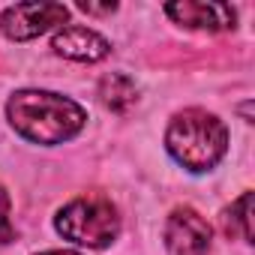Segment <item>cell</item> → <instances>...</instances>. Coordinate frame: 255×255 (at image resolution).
<instances>
[{"label": "cell", "instance_id": "cell-11", "mask_svg": "<svg viewBox=\"0 0 255 255\" xmlns=\"http://www.w3.org/2000/svg\"><path fill=\"white\" fill-rule=\"evenodd\" d=\"M78 9H81V12H90V15H108V12H114V9H117V3L96 6V3H84V0H81V3H78Z\"/></svg>", "mask_w": 255, "mask_h": 255}, {"label": "cell", "instance_id": "cell-12", "mask_svg": "<svg viewBox=\"0 0 255 255\" xmlns=\"http://www.w3.org/2000/svg\"><path fill=\"white\" fill-rule=\"evenodd\" d=\"M42 255H78V252H69V249H54V252H42Z\"/></svg>", "mask_w": 255, "mask_h": 255}, {"label": "cell", "instance_id": "cell-8", "mask_svg": "<svg viewBox=\"0 0 255 255\" xmlns=\"http://www.w3.org/2000/svg\"><path fill=\"white\" fill-rule=\"evenodd\" d=\"M99 99L111 108V111H129L135 102H138V87L129 75L123 72H111L99 81Z\"/></svg>", "mask_w": 255, "mask_h": 255}, {"label": "cell", "instance_id": "cell-5", "mask_svg": "<svg viewBox=\"0 0 255 255\" xmlns=\"http://www.w3.org/2000/svg\"><path fill=\"white\" fill-rule=\"evenodd\" d=\"M210 225L192 207H177L165 222V246L174 255H204L210 249Z\"/></svg>", "mask_w": 255, "mask_h": 255}, {"label": "cell", "instance_id": "cell-9", "mask_svg": "<svg viewBox=\"0 0 255 255\" xmlns=\"http://www.w3.org/2000/svg\"><path fill=\"white\" fill-rule=\"evenodd\" d=\"M249 207H252V195L243 192L225 213H222V231L228 237L240 234L246 243H252V216H249Z\"/></svg>", "mask_w": 255, "mask_h": 255}, {"label": "cell", "instance_id": "cell-2", "mask_svg": "<svg viewBox=\"0 0 255 255\" xmlns=\"http://www.w3.org/2000/svg\"><path fill=\"white\" fill-rule=\"evenodd\" d=\"M168 153L189 171H210L228 150V129L216 114L186 108L174 114L165 132Z\"/></svg>", "mask_w": 255, "mask_h": 255}, {"label": "cell", "instance_id": "cell-6", "mask_svg": "<svg viewBox=\"0 0 255 255\" xmlns=\"http://www.w3.org/2000/svg\"><path fill=\"white\" fill-rule=\"evenodd\" d=\"M165 12L189 30H231L234 27V9L228 3H192V0H183V3H168Z\"/></svg>", "mask_w": 255, "mask_h": 255}, {"label": "cell", "instance_id": "cell-3", "mask_svg": "<svg viewBox=\"0 0 255 255\" xmlns=\"http://www.w3.org/2000/svg\"><path fill=\"white\" fill-rule=\"evenodd\" d=\"M54 228L78 243V246H90V249H105L108 243H114L117 231H120V216H117V207L102 198V195H81L75 201H69L57 219H54Z\"/></svg>", "mask_w": 255, "mask_h": 255}, {"label": "cell", "instance_id": "cell-4", "mask_svg": "<svg viewBox=\"0 0 255 255\" xmlns=\"http://www.w3.org/2000/svg\"><path fill=\"white\" fill-rule=\"evenodd\" d=\"M69 18V9L63 3H15L0 18V30L15 42H27L39 33H45L54 24H63Z\"/></svg>", "mask_w": 255, "mask_h": 255}, {"label": "cell", "instance_id": "cell-1", "mask_svg": "<svg viewBox=\"0 0 255 255\" xmlns=\"http://www.w3.org/2000/svg\"><path fill=\"white\" fill-rule=\"evenodd\" d=\"M15 132L33 144H63L84 129V108L51 90H18L6 102Z\"/></svg>", "mask_w": 255, "mask_h": 255}, {"label": "cell", "instance_id": "cell-10", "mask_svg": "<svg viewBox=\"0 0 255 255\" xmlns=\"http://www.w3.org/2000/svg\"><path fill=\"white\" fill-rule=\"evenodd\" d=\"M12 237H15V228H12V219H9V195L0 186V243H9Z\"/></svg>", "mask_w": 255, "mask_h": 255}, {"label": "cell", "instance_id": "cell-7", "mask_svg": "<svg viewBox=\"0 0 255 255\" xmlns=\"http://www.w3.org/2000/svg\"><path fill=\"white\" fill-rule=\"evenodd\" d=\"M51 45H54L57 54H63L69 60H81V63H96V60H102V57L111 54L108 39H102L96 30H87V27H78V24L63 27L54 36Z\"/></svg>", "mask_w": 255, "mask_h": 255}]
</instances>
